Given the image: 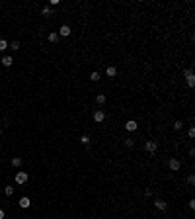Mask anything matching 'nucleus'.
Instances as JSON below:
<instances>
[{"mask_svg":"<svg viewBox=\"0 0 195 219\" xmlns=\"http://www.w3.org/2000/svg\"><path fill=\"white\" fill-rule=\"evenodd\" d=\"M70 28H68V25H61V29H59V35H62V37H68L70 35Z\"/></svg>","mask_w":195,"mask_h":219,"instance_id":"obj_8","label":"nucleus"},{"mask_svg":"<svg viewBox=\"0 0 195 219\" xmlns=\"http://www.w3.org/2000/svg\"><path fill=\"white\" fill-rule=\"evenodd\" d=\"M28 182V172H18L16 174V184H25Z\"/></svg>","mask_w":195,"mask_h":219,"instance_id":"obj_5","label":"nucleus"},{"mask_svg":"<svg viewBox=\"0 0 195 219\" xmlns=\"http://www.w3.org/2000/svg\"><path fill=\"white\" fill-rule=\"evenodd\" d=\"M43 14L45 16H51V6H43Z\"/></svg>","mask_w":195,"mask_h":219,"instance_id":"obj_23","label":"nucleus"},{"mask_svg":"<svg viewBox=\"0 0 195 219\" xmlns=\"http://www.w3.org/2000/svg\"><path fill=\"white\" fill-rule=\"evenodd\" d=\"M12 63H14V59L10 57V55H6V57H2V65H4V67H12Z\"/></svg>","mask_w":195,"mask_h":219,"instance_id":"obj_11","label":"nucleus"},{"mask_svg":"<svg viewBox=\"0 0 195 219\" xmlns=\"http://www.w3.org/2000/svg\"><path fill=\"white\" fill-rule=\"evenodd\" d=\"M154 207H156V209H160V211H166L168 209V204H166L164 200H160V197H156V200H154Z\"/></svg>","mask_w":195,"mask_h":219,"instance_id":"obj_3","label":"nucleus"},{"mask_svg":"<svg viewBox=\"0 0 195 219\" xmlns=\"http://www.w3.org/2000/svg\"><path fill=\"white\" fill-rule=\"evenodd\" d=\"M8 49V41L6 39H0V51H6Z\"/></svg>","mask_w":195,"mask_h":219,"instance_id":"obj_15","label":"nucleus"},{"mask_svg":"<svg viewBox=\"0 0 195 219\" xmlns=\"http://www.w3.org/2000/svg\"><path fill=\"white\" fill-rule=\"evenodd\" d=\"M183 78H186V82H187V86H195V74H193V71L191 68H186L183 71Z\"/></svg>","mask_w":195,"mask_h":219,"instance_id":"obj_1","label":"nucleus"},{"mask_svg":"<svg viewBox=\"0 0 195 219\" xmlns=\"http://www.w3.org/2000/svg\"><path fill=\"white\" fill-rule=\"evenodd\" d=\"M182 127H183V123H182L180 119H178V121H174V129H176V131H180Z\"/></svg>","mask_w":195,"mask_h":219,"instance_id":"obj_18","label":"nucleus"},{"mask_svg":"<svg viewBox=\"0 0 195 219\" xmlns=\"http://www.w3.org/2000/svg\"><path fill=\"white\" fill-rule=\"evenodd\" d=\"M187 184H189V186H193V184H195V176H193V174H189V176H187Z\"/></svg>","mask_w":195,"mask_h":219,"instance_id":"obj_21","label":"nucleus"},{"mask_svg":"<svg viewBox=\"0 0 195 219\" xmlns=\"http://www.w3.org/2000/svg\"><path fill=\"white\" fill-rule=\"evenodd\" d=\"M80 143H84V145H88V143H90V137H88V135H82V137H80Z\"/></svg>","mask_w":195,"mask_h":219,"instance_id":"obj_20","label":"nucleus"},{"mask_svg":"<svg viewBox=\"0 0 195 219\" xmlns=\"http://www.w3.org/2000/svg\"><path fill=\"white\" fill-rule=\"evenodd\" d=\"M4 215H6V213H4V209H0V219H4Z\"/></svg>","mask_w":195,"mask_h":219,"instance_id":"obj_25","label":"nucleus"},{"mask_svg":"<svg viewBox=\"0 0 195 219\" xmlns=\"http://www.w3.org/2000/svg\"><path fill=\"white\" fill-rule=\"evenodd\" d=\"M29 205H31L29 197H22V200H20V207H22V209H28Z\"/></svg>","mask_w":195,"mask_h":219,"instance_id":"obj_9","label":"nucleus"},{"mask_svg":"<svg viewBox=\"0 0 195 219\" xmlns=\"http://www.w3.org/2000/svg\"><path fill=\"white\" fill-rule=\"evenodd\" d=\"M125 145H127V147H133V145H135V141L129 137V139H125Z\"/></svg>","mask_w":195,"mask_h":219,"instance_id":"obj_22","label":"nucleus"},{"mask_svg":"<svg viewBox=\"0 0 195 219\" xmlns=\"http://www.w3.org/2000/svg\"><path fill=\"white\" fill-rule=\"evenodd\" d=\"M12 166L20 168V166H22V158H20V157H14V158H12Z\"/></svg>","mask_w":195,"mask_h":219,"instance_id":"obj_13","label":"nucleus"},{"mask_svg":"<svg viewBox=\"0 0 195 219\" xmlns=\"http://www.w3.org/2000/svg\"><path fill=\"white\" fill-rule=\"evenodd\" d=\"M4 194H6V196L10 197V196L14 194V188H12V186H6V188H4Z\"/></svg>","mask_w":195,"mask_h":219,"instance_id":"obj_16","label":"nucleus"},{"mask_svg":"<svg viewBox=\"0 0 195 219\" xmlns=\"http://www.w3.org/2000/svg\"><path fill=\"white\" fill-rule=\"evenodd\" d=\"M90 80H92V82H98V80H99V72H92V74H90Z\"/></svg>","mask_w":195,"mask_h":219,"instance_id":"obj_17","label":"nucleus"},{"mask_svg":"<svg viewBox=\"0 0 195 219\" xmlns=\"http://www.w3.org/2000/svg\"><path fill=\"white\" fill-rule=\"evenodd\" d=\"M49 41H51V43H57V41H59V33H57V31L49 33Z\"/></svg>","mask_w":195,"mask_h":219,"instance_id":"obj_12","label":"nucleus"},{"mask_svg":"<svg viewBox=\"0 0 195 219\" xmlns=\"http://www.w3.org/2000/svg\"><path fill=\"white\" fill-rule=\"evenodd\" d=\"M187 135H189V139H193V137H195V129H193V127H189V131H187Z\"/></svg>","mask_w":195,"mask_h":219,"instance_id":"obj_24","label":"nucleus"},{"mask_svg":"<svg viewBox=\"0 0 195 219\" xmlns=\"http://www.w3.org/2000/svg\"><path fill=\"white\" fill-rule=\"evenodd\" d=\"M0 135H2V129H0Z\"/></svg>","mask_w":195,"mask_h":219,"instance_id":"obj_26","label":"nucleus"},{"mask_svg":"<svg viewBox=\"0 0 195 219\" xmlns=\"http://www.w3.org/2000/svg\"><path fill=\"white\" fill-rule=\"evenodd\" d=\"M8 47H12L14 51H18V49H20V41H12V43H10Z\"/></svg>","mask_w":195,"mask_h":219,"instance_id":"obj_19","label":"nucleus"},{"mask_svg":"<svg viewBox=\"0 0 195 219\" xmlns=\"http://www.w3.org/2000/svg\"><path fill=\"white\" fill-rule=\"evenodd\" d=\"M96 102L98 104H105V94H98L96 96Z\"/></svg>","mask_w":195,"mask_h":219,"instance_id":"obj_14","label":"nucleus"},{"mask_svg":"<svg viewBox=\"0 0 195 219\" xmlns=\"http://www.w3.org/2000/svg\"><path fill=\"white\" fill-rule=\"evenodd\" d=\"M103 119H105V111H102V110L94 111V121H98V123H102Z\"/></svg>","mask_w":195,"mask_h":219,"instance_id":"obj_6","label":"nucleus"},{"mask_svg":"<svg viewBox=\"0 0 195 219\" xmlns=\"http://www.w3.org/2000/svg\"><path fill=\"white\" fill-rule=\"evenodd\" d=\"M168 168L174 170V172H178V170L182 168V162H180V158H170L168 161Z\"/></svg>","mask_w":195,"mask_h":219,"instance_id":"obj_2","label":"nucleus"},{"mask_svg":"<svg viewBox=\"0 0 195 219\" xmlns=\"http://www.w3.org/2000/svg\"><path fill=\"white\" fill-rule=\"evenodd\" d=\"M144 149H146L148 153L154 154V153H156V149H158V143H156V141H146V143H144Z\"/></svg>","mask_w":195,"mask_h":219,"instance_id":"obj_4","label":"nucleus"},{"mask_svg":"<svg viewBox=\"0 0 195 219\" xmlns=\"http://www.w3.org/2000/svg\"><path fill=\"white\" fill-rule=\"evenodd\" d=\"M137 127H139V125H137L135 119H129L127 123H125V129H127V131H137Z\"/></svg>","mask_w":195,"mask_h":219,"instance_id":"obj_7","label":"nucleus"},{"mask_svg":"<svg viewBox=\"0 0 195 219\" xmlns=\"http://www.w3.org/2000/svg\"><path fill=\"white\" fill-rule=\"evenodd\" d=\"M105 74H107L109 78H113L115 74H117V68H115V67H107V68H105Z\"/></svg>","mask_w":195,"mask_h":219,"instance_id":"obj_10","label":"nucleus"}]
</instances>
